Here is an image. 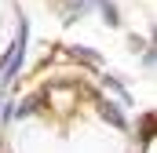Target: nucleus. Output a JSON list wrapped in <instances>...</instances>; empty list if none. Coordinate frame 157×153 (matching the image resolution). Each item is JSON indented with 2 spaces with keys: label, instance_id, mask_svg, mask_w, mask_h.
<instances>
[{
  "label": "nucleus",
  "instance_id": "nucleus-1",
  "mask_svg": "<svg viewBox=\"0 0 157 153\" xmlns=\"http://www.w3.org/2000/svg\"><path fill=\"white\" fill-rule=\"evenodd\" d=\"M95 4H99V11H102V18L110 26H121V15H117V4L113 0H95Z\"/></svg>",
  "mask_w": 157,
  "mask_h": 153
},
{
  "label": "nucleus",
  "instance_id": "nucleus-3",
  "mask_svg": "<svg viewBox=\"0 0 157 153\" xmlns=\"http://www.w3.org/2000/svg\"><path fill=\"white\" fill-rule=\"evenodd\" d=\"M73 55L84 58V62H91V66H99V55H95V51H88V47H73Z\"/></svg>",
  "mask_w": 157,
  "mask_h": 153
},
{
  "label": "nucleus",
  "instance_id": "nucleus-2",
  "mask_svg": "<svg viewBox=\"0 0 157 153\" xmlns=\"http://www.w3.org/2000/svg\"><path fill=\"white\" fill-rule=\"evenodd\" d=\"M99 113H102V120H110L113 128H124V117L117 113V106H113V102H102V106H99Z\"/></svg>",
  "mask_w": 157,
  "mask_h": 153
}]
</instances>
